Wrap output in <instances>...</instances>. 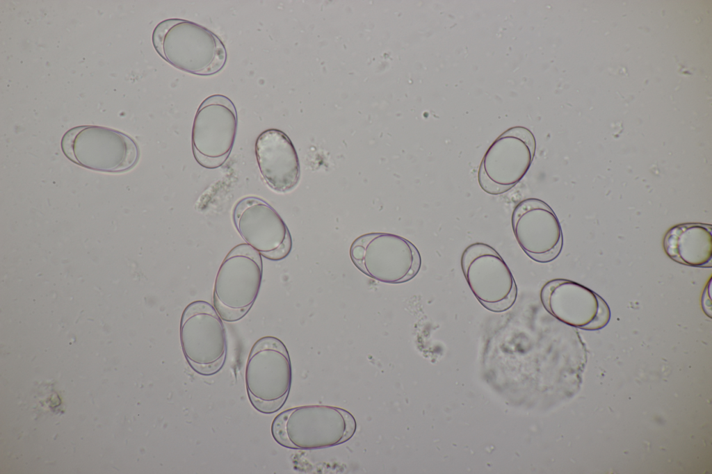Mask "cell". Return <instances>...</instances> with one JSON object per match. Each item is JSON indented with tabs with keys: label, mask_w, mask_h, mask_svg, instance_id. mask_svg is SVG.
Wrapping results in <instances>:
<instances>
[{
	"label": "cell",
	"mask_w": 712,
	"mask_h": 474,
	"mask_svg": "<svg viewBox=\"0 0 712 474\" xmlns=\"http://www.w3.org/2000/svg\"><path fill=\"white\" fill-rule=\"evenodd\" d=\"M263 277L261 255L247 243L234 247L216 277L213 307L226 322H236L250 310Z\"/></svg>",
	"instance_id": "cell-4"
},
{
	"label": "cell",
	"mask_w": 712,
	"mask_h": 474,
	"mask_svg": "<svg viewBox=\"0 0 712 474\" xmlns=\"http://www.w3.org/2000/svg\"><path fill=\"white\" fill-rule=\"evenodd\" d=\"M350 259L364 274L387 284H400L414 277L421 265L416 246L398 235L374 232L352 243Z\"/></svg>",
	"instance_id": "cell-7"
},
{
	"label": "cell",
	"mask_w": 712,
	"mask_h": 474,
	"mask_svg": "<svg viewBox=\"0 0 712 474\" xmlns=\"http://www.w3.org/2000/svg\"><path fill=\"white\" fill-rule=\"evenodd\" d=\"M152 40L162 58L190 74H215L227 61L226 48L220 38L207 28L189 20H163L154 28Z\"/></svg>",
	"instance_id": "cell-1"
},
{
	"label": "cell",
	"mask_w": 712,
	"mask_h": 474,
	"mask_svg": "<svg viewBox=\"0 0 712 474\" xmlns=\"http://www.w3.org/2000/svg\"><path fill=\"white\" fill-rule=\"evenodd\" d=\"M710 285H711V280L709 282L708 286L706 287V288H705V290L704 291V293H703V295H702V304L703 309H704V312L706 313V314H707L709 317H711V297H709V299H707V297H708L709 295H710V293H709Z\"/></svg>",
	"instance_id": "cell-16"
},
{
	"label": "cell",
	"mask_w": 712,
	"mask_h": 474,
	"mask_svg": "<svg viewBox=\"0 0 712 474\" xmlns=\"http://www.w3.org/2000/svg\"><path fill=\"white\" fill-rule=\"evenodd\" d=\"M255 156L261 174L273 190L286 193L300 177V166L293 144L283 131L270 129L257 137Z\"/></svg>",
	"instance_id": "cell-14"
},
{
	"label": "cell",
	"mask_w": 712,
	"mask_h": 474,
	"mask_svg": "<svg viewBox=\"0 0 712 474\" xmlns=\"http://www.w3.org/2000/svg\"><path fill=\"white\" fill-rule=\"evenodd\" d=\"M540 300L551 316L572 327L598 330L610 319L606 301L589 288L572 280L547 281L541 289Z\"/></svg>",
	"instance_id": "cell-12"
},
{
	"label": "cell",
	"mask_w": 712,
	"mask_h": 474,
	"mask_svg": "<svg viewBox=\"0 0 712 474\" xmlns=\"http://www.w3.org/2000/svg\"><path fill=\"white\" fill-rule=\"evenodd\" d=\"M233 222L245 243L264 258L277 261L290 254L292 238L288 227L264 200L256 197L241 199L234 209Z\"/></svg>",
	"instance_id": "cell-11"
},
{
	"label": "cell",
	"mask_w": 712,
	"mask_h": 474,
	"mask_svg": "<svg viewBox=\"0 0 712 474\" xmlns=\"http://www.w3.org/2000/svg\"><path fill=\"white\" fill-rule=\"evenodd\" d=\"M356 427L355 418L346 409L305 405L279 414L273 420L271 434L283 447L311 450L341 444L352 438Z\"/></svg>",
	"instance_id": "cell-2"
},
{
	"label": "cell",
	"mask_w": 712,
	"mask_h": 474,
	"mask_svg": "<svg viewBox=\"0 0 712 474\" xmlns=\"http://www.w3.org/2000/svg\"><path fill=\"white\" fill-rule=\"evenodd\" d=\"M179 336L184 357L199 375L211 376L223 367L227 352L222 319L210 303L197 300L184 309Z\"/></svg>",
	"instance_id": "cell-6"
},
{
	"label": "cell",
	"mask_w": 712,
	"mask_h": 474,
	"mask_svg": "<svg viewBox=\"0 0 712 474\" xmlns=\"http://www.w3.org/2000/svg\"><path fill=\"white\" fill-rule=\"evenodd\" d=\"M238 125L236 107L227 97L213 95L198 107L193 124L191 142L195 161L207 169H216L227 160Z\"/></svg>",
	"instance_id": "cell-10"
},
{
	"label": "cell",
	"mask_w": 712,
	"mask_h": 474,
	"mask_svg": "<svg viewBox=\"0 0 712 474\" xmlns=\"http://www.w3.org/2000/svg\"><path fill=\"white\" fill-rule=\"evenodd\" d=\"M535 138L524 126H513L501 133L485 152L478 172L481 189L493 195L515 187L528 172L535 156Z\"/></svg>",
	"instance_id": "cell-8"
},
{
	"label": "cell",
	"mask_w": 712,
	"mask_h": 474,
	"mask_svg": "<svg viewBox=\"0 0 712 474\" xmlns=\"http://www.w3.org/2000/svg\"><path fill=\"white\" fill-rule=\"evenodd\" d=\"M65 156L87 169L104 172H122L137 163L139 151L127 134L113 129L93 125L76 126L61 139Z\"/></svg>",
	"instance_id": "cell-5"
},
{
	"label": "cell",
	"mask_w": 712,
	"mask_h": 474,
	"mask_svg": "<svg viewBox=\"0 0 712 474\" xmlns=\"http://www.w3.org/2000/svg\"><path fill=\"white\" fill-rule=\"evenodd\" d=\"M291 381V363L284 343L270 336L257 340L249 353L245 372L252 407L265 414L279 411L287 400Z\"/></svg>",
	"instance_id": "cell-3"
},
{
	"label": "cell",
	"mask_w": 712,
	"mask_h": 474,
	"mask_svg": "<svg viewBox=\"0 0 712 474\" xmlns=\"http://www.w3.org/2000/svg\"><path fill=\"white\" fill-rule=\"evenodd\" d=\"M511 224L519 245L532 260L548 263L560 254L563 244L560 222L553 209L537 198H527L515 207Z\"/></svg>",
	"instance_id": "cell-13"
},
{
	"label": "cell",
	"mask_w": 712,
	"mask_h": 474,
	"mask_svg": "<svg viewBox=\"0 0 712 474\" xmlns=\"http://www.w3.org/2000/svg\"><path fill=\"white\" fill-rule=\"evenodd\" d=\"M712 227L702 223L676 225L666 233L663 248L673 261L688 266L712 265Z\"/></svg>",
	"instance_id": "cell-15"
},
{
	"label": "cell",
	"mask_w": 712,
	"mask_h": 474,
	"mask_svg": "<svg viewBox=\"0 0 712 474\" xmlns=\"http://www.w3.org/2000/svg\"><path fill=\"white\" fill-rule=\"evenodd\" d=\"M461 268L470 290L487 310L510 309L517 296L513 275L501 256L490 245L475 243L462 252Z\"/></svg>",
	"instance_id": "cell-9"
}]
</instances>
